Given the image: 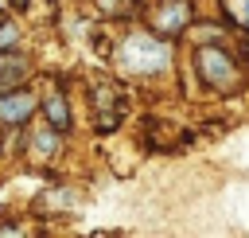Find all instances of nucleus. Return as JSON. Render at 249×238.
Segmentation results:
<instances>
[{
	"label": "nucleus",
	"mask_w": 249,
	"mask_h": 238,
	"mask_svg": "<svg viewBox=\"0 0 249 238\" xmlns=\"http://www.w3.org/2000/svg\"><path fill=\"white\" fill-rule=\"evenodd\" d=\"M43 113H47V121H51L58 133H66V129H70V109H66V98H62V94H47Z\"/></svg>",
	"instance_id": "0eeeda50"
},
{
	"label": "nucleus",
	"mask_w": 249,
	"mask_h": 238,
	"mask_svg": "<svg viewBox=\"0 0 249 238\" xmlns=\"http://www.w3.org/2000/svg\"><path fill=\"white\" fill-rule=\"evenodd\" d=\"M245 55H249V35H245Z\"/></svg>",
	"instance_id": "9b49d317"
},
{
	"label": "nucleus",
	"mask_w": 249,
	"mask_h": 238,
	"mask_svg": "<svg viewBox=\"0 0 249 238\" xmlns=\"http://www.w3.org/2000/svg\"><path fill=\"white\" fill-rule=\"evenodd\" d=\"M16 39H19V31H16V23H8V20H0V51H12V47H16Z\"/></svg>",
	"instance_id": "1a4fd4ad"
},
{
	"label": "nucleus",
	"mask_w": 249,
	"mask_h": 238,
	"mask_svg": "<svg viewBox=\"0 0 249 238\" xmlns=\"http://www.w3.org/2000/svg\"><path fill=\"white\" fill-rule=\"evenodd\" d=\"M4 12H8V0H0V20H4Z\"/></svg>",
	"instance_id": "9d476101"
},
{
	"label": "nucleus",
	"mask_w": 249,
	"mask_h": 238,
	"mask_svg": "<svg viewBox=\"0 0 249 238\" xmlns=\"http://www.w3.org/2000/svg\"><path fill=\"white\" fill-rule=\"evenodd\" d=\"M35 109H39V98H35L27 86L0 90V121H4V125H23V121H31Z\"/></svg>",
	"instance_id": "7ed1b4c3"
},
{
	"label": "nucleus",
	"mask_w": 249,
	"mask_h": 238,
	"mask_svg": "<svg viewBox=\"0 0 249 238\" xmlns=\"http://www.w3.org/2000/svg\"><path fill=\"white\" fill-rule=\"evenodd\" d=\"M171 59H175V47L160 31H128L117 47V66L124 74H140V78L163 74L171 66Z\"/></svg>",
	"instance_id": "f257e3e1"
},
{
	"label": "nucleus",
	"mask_w": 249,
	"mask_h": 238,
	"mask_svg": "<svg viewBox=\"0 0 249 238\" xmlns=\"http://www.w3.org/2000/svg\"><path fill=\"white\" fill-rule=\"evenodd\" d=\"M222 4H226V16H230L237 27L249 31V0H222Z\"/></svg>",
	"instance_id": "6e6552de"
},
{
	"label": "nucleus",
	"mask_w": 249,
	"mask_h": 238,
	"mask_svg": "<svg viewBox=\"0 0 249 238\" xmlns=\"http://www.w3.org/2000/svg\"><path fill=\"white\" fill-rule=\"evenodd\" d=\"M195 74H198V82H202L206 90H214V94H237V90L245 86V74H241L237 59H233L226 47H218V43H202V47L195 51Z\"/></svg>",
	"instance_id": "f03ea898"
},
{
	"label": "nucleus",
	"mask_w": 249,
	"mask_h": 238,
	"mask_svg": "<svg viewBox=\"0 0 249 238\" xmlns=\"http://www.w3.org/2000/svg\"><path fill=\"white\" fill-rule=\"evenodd\" d=\"M31 160H51V156H58V129L47 121V125H39V129H31V152H27Z\"/></svg>",
	"instance_id": "423d86ee"
},
{
	"label": "nucleus",
	"mask_w": 249,
	"mask_h": 238,
	"mask_svg": "<svg viewBox=\"0 0 249 238\" xmlns=\"http://www.w3.org/2000/svg\"><path fill=\"white\" fill-rule=\"evenodd\" d=\"M187 23H191L187 0H163V8L152 16V31H160V35H179V31H187Z\"/></svg>",
	"instance_id": "20e7f679"
},
{
	"label": "nucleus",
	"mask_w": 249,
	"mask_h": 238,
	"mask_svg": "<svg viewBox=\"0 0 249 238\" xmlns=\"http://www.w3.org/2000/svg\"><path fill=\"white\" fill-rule=\"evenodd\" d=\"M31 78V59L27 55H16L12 51H0V90H12V86H23Z\"/></svg>",
	"instance_id": "39448f33"
}]
</instances>
